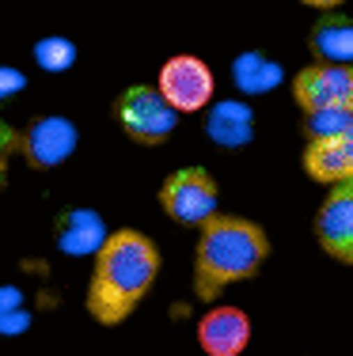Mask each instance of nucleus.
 Masks as SVG:
<instances>
[{"label":"nucleus","mask_w":353,"mask_h":356,"mask_svg":"<svg viewBox=\"0 0 353 356\" xmlns=\"http://www.w3.org/2000/svg\"><path fill=\"white\" fill-rule=\"evenodd\" d=\"M232 80H235V88L247 91V95H262V91H270L281 83V65L266 61L262 54H243L232 61Z\"/></svg>","instance_id":"14"},{"label":"nucleus","mask_w":353,"mask_h":356,"mask_svg":"<svg viewBox=\"0 0 353 356\" xmlns=\"http://www.w3.org/2000/svg\"><path fill=\"white\" fill-rule=\"evenodd\" d=\"M304 171L315 182H353V122L331 137H312L304 148Z\"/></svg>","instance_id":"8"},{"label":"nucleus","mask_w":353,"mask_h":356,"mask_svg":"<svg viewBox=\"0 0 353 356\" xmlns=\"http://www.w3.org/2000/svg\"><path fill=\"white\" fill-rule=\"evenodd\" d=\"M159 273V250L152 239L133 227L111 232L95 250V269L88 284V311L99 326H118L137 311V303L152 292Z\"/></svg>","instance_id":"1"},{"label":"nucleus","mask_w":353,"mask_h":356,"mask_svg":"<svg viewBox=\"0 0 353 356\" xmlns=\"http://www.w3.org/2000/svg\"><path fill=\"white\" fill-rule=\"evenodd\" d=\"M270 258V239L255 220L243 216H209L201 224V239L194 250V292L198 300H213L221 288L247 281Z\"/></svg>","instance_id":"2"},{"label":"nucleus","mask_w":353,"mask_h":356,"mask_svg":"<svg viewBox=\"0 0 353 356\" xmlns=\"http://www.w3.org/2000/svg\"><path fill=\"white\" fill-rule=\"evenodd\" d=\"M159 91L171 99L179 114H194V110H205L209 99H213V72H209L205 61H198L190 54L171 57L159 69Z\"/></svg>","instance_id":"7"},{"label":"nucleus","mask_w":353,"mask_h":356,"mask_svg":"<svg viewBox=\"0 0 353 356\" xmlns=\"http://www.w3.org/2000/svg\"><path fill=\"white\" fill-rule=\"evenodd\" d=\"M350 122H353V110H315V114L304 118V133H308V140L312 137H331V133L346 129Z\"/></svg>","instance_id":"16"},{"label":"nucleus","mask_w":353,"mask_h":356,"mask_svg":"<svg viewBox=\"0 0 353 356\" xmlns=\"http://www.w3.org/2000/svg\"><path fill=\"white\" fill-rule=\"evenodd\" d=\"M205 133L213 137L221 148H243L255 137V110L240 99H224L209 110L205 118Z\"/></svg>","instance_id":"11"},{"label":"nucleus","mask_w":353,"mask_h":356,"mask_svg":"<svg viewBox=\"0 0 353 356\" xmlns=\"http://www.w3.org/2000/svg\"><path fill=\"white\" fill-rule=\"evenodd\" d=\"M159 205L171 220L179 224H205L209 216H217V182L205 167H182L171 171L159 186Z\"/></svg>","instance_id":"5"},{"label":"nucleus","mask_w":353,"mask_h":356,"mask_svg":"<svg viewBox=\"0 0 353 356\" xmlns=\"http://www.w3.org/2000/svg\"><path fill=\"white\" fill-rule=\"evenodd\" d=\"M103 243H107V232L95 213H69L61 220V232H57V247L61 250L88 254V250H99Z\"/></svg>","instance_id":"13"},{"label":"nucleus","mask_w":353,"mask_h":356,"mask_svg":"<svg viewBox=\"0 0 353 356\" xmlns=\"http://www.w3.org/2000/svg\"><path fill=\"white\" fill-rule=\"evenodd\" d=\"M292 99L304 114L353 110V61H319L292 76Z\"/></svg>","instance_id":"4"},{"label":"nucleus","mask_w":353,"mask_h":356,"mask_svg":"<svg viewBox=\"0 0 353 356\" xmlns=\"http://www.w3.org/2000/svg\"><path fill=\"white\" fill-rule=\"evenodd\" d=\"M35 61H38L46 72H65V69H72V61H77V46H72L69 38H61V35L38 38Z\"/></svg>","instance_id":"15"},{"label":"nucleus","mask_w":353,"mask_h":356,"mask_svg":"<svg viewBox=\"0 0 353 356\" xmlns=\"http://www.w3.org/2000/svg\"><path fill=\"white\" fill-rule=\"evenodd\" d=\"M308 8H338V4H346V0H304Z\"/></svg>","instance_id":"18"},{"label":"nucleus","mask_w":353,"mask_h":356,"mask_svg":"<svg viewBox=\"0 0 353 356\" xmlns=\"http://www.w3.org/2000/svg\"><path fill=\"white\" fill-rule=\"evenodd\" d=\"M312 54L319 61H353V19L323 15L312 27Z\"/></svg>","instance_id":"12"},{"label":"nucleus","mask_w":353,"mask_h":356,"mask_svg":"<svg viewBox=\"0 0 353 356\" xmlns=\"http://www.w3.org/2000/svg\"><path fill=\"white\" fill-rule=\"evenodd\" d=\"M198 341L205 356H240L251 345V318L240 307H213L198 322Z\"/></svg>","instance_id":"9"},{"label":"nucleus","mask_w":353,"mask_h":356,"mask_svg":"<svg viewBox=\"0 0 353 356\" xmlns=\"http://www.w3.org/2000/svg\"><path fill=\"white\" fill-rule=\"evenodd\" d=\"M19 88H23V76L15 72V69L0 72V95H12V91H19Z\"/></svg>","instance_id":"17"},{"label":"nucleus","mask_w":353,"mask_h":356,"mask_svg":"<svg viewBox=\"0 0 353 356\" xmlns=\"http://www.w3.org/2000/svg\"><path fill=\"white\" fill-rule=\"evenodd\" d=\"M77 140H80L77 125L69 118H42V122H35L23 133V156L35 167H42V171H49V167L65 163L77 152Z\"/></svg>","instance_id":"10"},{"label":"nucleus","mask_w":353,"mask_h":356,"mask_svg":"<svg viewBox=\"0 0 353 356\" xmlns=\"http://www.w3.org/2000/svg\"><path fill=\"white\" fill-rule=\"evenodd\" d=\"M319 247L342 266H353V182H338L315 213Z\"/></svg>","instance_id":"6"},{"label":"nucleus","mask_w":353,"mask_h":356,"mask_svg":"<svg viewBox=\"0 0 353 356\" xmlns=\"http://www.w3.org/2000/svg\"><path fill=\"white\" fill-rule=\"evenodd\" d=\"M114 118L125 129V137L137 144H164L179 125V110L159 91V83L156 88H148V83L125 88L114 103Z\"/></svg>","instance_id":"3"}]
</instances>
